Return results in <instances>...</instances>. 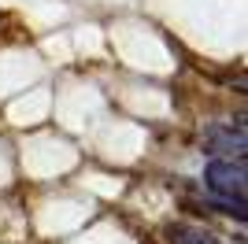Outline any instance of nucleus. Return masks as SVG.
Here are the masks:
<instances>
[{
  "label": "nucleus",
  "instance_id": "f03ea898",
  "mask_svg": "<svg viewBox=\"0 0 248 244\" xmlns=\"http://www.w3.org/2000/svg\"><path fill=\"white\" fill-rule=\"evenodd\" d=\"M204 148L211 155H245V126L233 122H215L204 130Z\"/></svg>",
  "mask_w": 248,
  "mask_h": 244
},
{
  "label": "nucleus",
  "instance_id": "f257e3e1",
  "mask_svg": "<svg viewBox=\"0 0 248 244\" xmlns=\"http://www.w3.org/2000/svg\"><path fill=\"white\" fill-rule=\"evenodd\" d=\"M245 182H248L245 155H215V159L204 167V189L211 196L245 200Z\"/></svg>",
  "mask_w": 248,
  "mask_h": 244
}]
</instances>
